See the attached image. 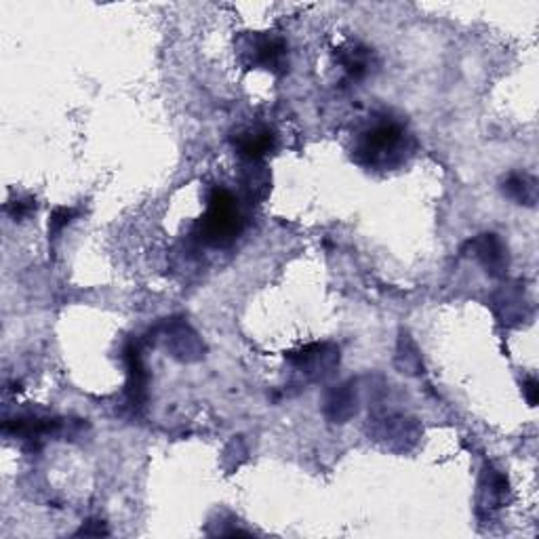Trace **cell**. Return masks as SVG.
<instances>
[{
    "label": "cell",
    "instance_id": "2",
    "mask_svg": "<svg viewBox=\"0 0 539 539\" xmlns=\"http://www.w3.org/2000/svg\"><path fill=\"white\" fill-rule=\"evenodd\" d=\"M245 230V213L238 198L226 188L211 190L205 216L194 224V236L211 249H226Z\"/></svg>",
    "mask_w": 539,
    "mask_h": 539
},
{
    "label": "cell",
    "instance_id": "10",
    "mask_svg": "<svg viewBox=\"0 0 539 539\" xmlns=\"http://www.w3.org/2000/svg\"><path fill=\"white\" fill-rule=\"evenodd\" d=\"M340 63L343 72L350 78V81H362L369 72H371V51L361 47V44H352L348 49H340Z\"/></svg>",
    "mask_w": 539,
    "mask_h": 539
},
{
    "label": "cell",
    "instance_id": "12",
    "mask_svg": "<svg viewBox=\"0 0 539 539\" xmlns=\"http://www.w3.org/2000/svg\"><path fill=\"white\" fill-rule=\"evenodd\" d=\"M74 216H76L74 209H66V207H60V209H55L53 216H51V222H49V236L57 238V234L66 228L70 222H72Z\"/></svg>",
    "mask_w": 539,
    "mask_h": 539
},
{
    "label": "cell",
    "instance_id": "11",
    "mask_svg": "<svg viewBox=\"0 0 539 539\" xmlns=\"http://www.w3.org/2000/svg\"><path fill=\"white\" fill-rule=\"evenodd\" d=\"M485 508H499V504H504L505 496H508V478L504 474L489 470L485 474Z\"/></svg>",
    "mask_w": 539,
    "mask_h": 539
},
{
    "label": "cell",
    "instance_id": "4",
    "mask_svg": "<svg viewBox=\"0 0 539 539\" xmlns=\"http://www.w3.org/2000/svg\"><path fill=\"white\" fill-rule=\"evenodd\" d=\"M243 53L249 57V63L270 72H284L287 70V43L278 36L253 34L246 38Z\"/></svg>",
    "mask_w": 539,
    "mask_h": 539
},
{
    "label": "cell",
    "instance_id": "7",
    "mask_svg": "<svg viewBox=\"0 0 539 539\" xmlns=\"http://www.w3.org/2000/svg\"><path fill=\"white\" fill-rule=\"evenodd\" d=\"M125 362L129 369V381H127V396L129 405L133 409L141 407L146 402L148 394V373L144 362H141L140 348L135 343H129L125 348Z\"/></svg>",
    "mask_w": 539,
    "mask_h": 539
},
{
    "label": "cell",
    "instance_id": "9",
    "mask_svg": "<svg viewBox=\"0 0 539 539\" xmlns=\"http://www.w3.org/2000/svg\"><path fill=\"white\" fill-rule=\"evenodd\" d=\"M502 190L516 205L534 207L537 203V179L527 173H510L504 181Z\"/></svg>",
    "mask_w": 539,
    "mask_h": 539
},
{
    "label": "cell",
    "instance_id": "3",
    "mask_svg": "<svg viewBox=\"0 0 539 539\" xmlns=\"http://www.w3.org/2000/svg\"><path fill=\"white\" fill-rule=\"evenodd\" d=\"M287 361L310 380H322L333 373L335 365L340 362V350L331 343H312L297 352H289Z\"/></svg>",
    "mask_w": 539,
    "mask_h": 539
},
{
    "label": "cell",
    "instance_id": "8",
    "mask_svg": "<svg viewBox=\"0 0 539 539\" xmlns=\"http://www.w3.org/2000/svg\"><path fill=\"white\" fill-rule=\"evenodd\" d=\"M324 413L331 421H337V424H346V421L356 413V396L354 390L350 384L337 386L327 394V400H324Z\"/></svg>",
    "mask_w": 539,
    "mask_h": 539
},
{
    "label": "cell",
    "instance_id": "13",
    "mask_svg": "<svg viewBox=\"0 0 539 539\" xmlns=\"http://www.w3.org/2000/svg\"><path fill=\"white\" fill-rule=\"evenodd\" d=\"M34 203H32V200H15V203H11L9 207H6V211L11 213L13 216V219H15V222H22V219L25 217V216H30L32 213V209H34Z\"/></svg>",
    "mask_w": 539,
    "mask_h": 539
},
{
    "label": "cell",
    "instance_id": "5",
    "mask_svg": "<svg viewBox=\"0 0 539 539\" xmlns=\"http://www.w3.org/2000/svg\"><path fill=\"white\" fill-rule=\"evenodd\" d=\"M470 246V255L478 259V264L489 272L491 276H504L508 272V249L502 243L497 234H480L474 240L467 243Z\"/></svg>",
    "mask_w": 539,
    "mask_h": 539
},
{
    "label": "cell",
    "instance_id": "6",
    "mask_svg": "<svg viewBox=\"0 0 539 539\" xmlns=\"http://www.w3.org/2000/svg\"><path fill=\"white\" fill-rule=\"evenodd\" d=\"M276 138L265 127H246L234 138V148L246 162H262L274 150Z\"/></svg>",
    "mask_w": 539,
    "mask_h": 539
},
{
    "label": "cell",
    "instance_id": "1",
    "mask_svg": "<svg viewBox=\"0 0 539 539\" xmlns=\"http://www.w3.org/2000/svg\"><path fill=\"white\" fill-rule=\"evenodd\" d=\"M415 150L413 135L402 122L380 116L356 135L352 160L373 171H390L405 165Z\"/></svg>",
    "mask_w": 539,
    "mask_h": 539
},
{
    "label": "cell",
    "instance_id": "14",
    "mask_svg": "<svg viewBox=\"0 0 539 539\" xmlns=\"http://www.w3.org/2000/svg\"><path fill=\"white\" fill-rule=\"evenodd\" d=\"M523 392L527 396L529 407L537 405V396H539V388H537V380L535 378H527V381L523 384Z\"/></svg>",
    "mask_w": 539,
    "mask_h": 539
}]
</instances>
